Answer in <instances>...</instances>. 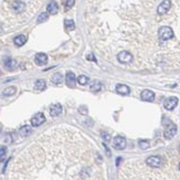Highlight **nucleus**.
<instances>
[{"instance_id": "obj_1", "label": "nucleus", "mask_w": 180, "mask_h": 180, "mask_svg": "<svg viewBox=\"0 0 180 180\" xmlns=\"http://www.w3.org/2000/svg\"><path fill=\"white\" fill-rule=\"evenodd\" d=\"M158 37L161 41H167V40H170L171 38H173V31L170 27H167V26H163L159 29L158 31Z\"/></svg>"}, {"instance_id": "obj_2", "label": "nucleus", "mask_w": 180, "mask_h": 180, "mask_svg": "<svg viewBox=\"0 0 180 180\" xmlns=\"http://www.w3.org/2000/svg\"><path fill=\"white\" fill-rule=\"evenodd\" d=\"M146 163L151 168H159L163 165V158L159 156H150L146 159Z\"/></svg>"}, {"instance_id": "obj_3", "label": "nucleus", "mask_w": 180, "mask_h": 180, "mask_svg": "<svg viewBox=\"0 0 180 180\" xmlns=\"http://www.w3.org/2000/svg\"><path fill=\"white\" fill-rule=\"evenodd\" d=\"M117 60H118L121 63H124V64L130 63V62L133 61V55H131L128 51H122L117 54Z\"/></svg>"}, {"instance_id": "obj_4", "label": "nucleus", "mask_w": 180, "mask_h": 180, "mask_svg": "<svg viewBox=\"0 0 180 180\" xmlns=\"http://www.w3.org/2000/svg\"><path fill=\"white\" fill-rule=\"evenodd\" d=\"M176 134H177V126L173 123H170L166 127L165 131H163V136H165L166 139H171Z\"/></svg>"}, {"instance_id": "obj_5", "label": "nucleus", "mask_w": 180, "mask_h": 180, "mask_svg": "<svg viewBox=\"0 0 180 180\" xmlns=\"http://www.w3.org/2000/svg\"><path fill=\"white\" fill-rule=\"evenodd\" d=\"M44 122H45V116H44L43 113H37V114L31 118V124L32 126L34 127L40 126V125H42Z\"/></svg>"}, {"instance_id": "obj_6", "label": "nucleus", "mask_w": 180, "mask_h": 180, "mask_svg": "<svg viewBox=\"0 0 180 180\" xmlns=\"http://www.w3.org/2000/svg\"><path fill=\"white\" fill-rule=\"evenodd\" d=\"M113 146H114L115 149L122 150L126 147V139L122 136H116L113 140Z\"/></svg>"}, {"instance_id": "obj_7", "label": "nucleus", "mask_w": 180, "mask_h": 180, "mask_svg": "<svg viewBox=\"0 0 180 180\" xmlns=\"http://www.w3.org/2000/svg\"><path fill=\"white\" fill-rule=\"evenodd\" d=\"M170 7H171L170 0H163V2L158 6V8H157V12H158V15H165V13H167L169 11Z\"/></svg>"}, {"instance_id": "obj_8", "label": "nucleus", "mask_w": 180, "mask_h": 180, "mask_svg": "<svg viewBox=\"0 0 180 180\" xmlns=\"http://www.w3.org/2000/svg\"><path fill=\"white\" fill-rule=\"evenodd\" d=\"M178 104V98L176 96H170V97H168L167 100H165L163 102V106H165L166 110L168 111H173Z\"/></svg>"}, {"instance_id": "obj_9", "label": "nucleus", "mask_w": 180, "mask_h": 180, "mask_svg": "<svg viewBox=\"0 0 180 180\" xmlns=\"http://www.w3.org/2000/svg\"><path fill=\"white\" fill-rule=\"evenodd\" d=\"M141 100L145 101V102H154L155 100V93L150 90H144L140 94Z\"/></svg>"}, {"instance_id": "obj_10", "label": "nucleus", "mask_w": 180, "mask_h": 180, "mask_svg": "<svg viewBox=\"0 0 180 180\" xmlns=\"http://www.w3.org/2000/svg\"><path fill=\"white\" fill-rule=\"evenodd\" d=\"M62 113V106L61 104H52L50 106V115L52 117H56L59 115H61Z\"/></svg>"}, {"instance_id": "obj_11", "label": "nucleus", "mask_w": 180, "mask_h": 180, "mask_svg": "<svg viewBox=\"0 0 180 180\" xmlns=\"http://www.w3.org/2000/svg\"><path fill=\"white\" fill-rule=\"evenodd\" d=\"M34 61L38 65H44L48 62V55L45 53H37L36 58H34Z\"/></svg>"}, {"instance_id": "obj_12", "label": "nucleus", "mask_w": 180, "mask_h": 180, "mask_svg": "<svg viewBox=\"0 0 180 180\" xmlns=\"http://www.w3.org/2000/svg\"><path fill=\"white\" fill-rule=\"evenodd\" d=\"M65 82H66V85L73 88L75 85L76 83V78H75V74L73 72H68L66 73V78H65Z\"/></svg>"}, {"instance_id": "obj_13", "label": "nucleus", "mask_w": 180, "mask_h": 180, "mask_svg": "<svg viewBox=\"0 0 180 180\" xmlns=\"http://www.w3.org/2000/svg\"><path fill=\"white\" fill-rule=\"evenodd\" d=\"M25 8H26V6H25V3L22 2V1H20V0H16V1H13L12 9H13L15 12H17V13L22 12V11L25 10Z\"/></svg>"}, {"instance_id": "obj_14", "label": "nucleus", "mask_w": 180, "mask_h": 180, "mask_svg": "<svg viewBox=\"0 0 180 180\" xmlns=\"http://www.w3.org/2000/svg\"><path fill=\"white\" fill-rule=\"evenodd\" d=\"M46 11H48V13H50V15H56L59 11L58 3H56L55 1H51V2L48 5V7H46Z\"/></svg>"}, {"instance_id": "obj_15", "label": "nucleus", "mask_w": 180, "mask_h": 180, "mask_svg": "<svg viewBox=\"0 0 180 180\" xmlns=\"http://www.w3.org/2000/svg\"><path fill=\"white\" fill-rule=\"evenodd\" d=\"M116 92L121 95H128L129 92H130V88L127 85H124V84H118L116 86Z\"/></svg>"}, {"instance_id": "obj_16", "label": "nucleus", "mask_w": 180, "mask_h": 180, "mask_svg": "<svg viewBox=\"0 0 180 180\" xmlns=\"http://www.w3.org/2000/svg\"><path fill=\"white\" fill-rule=\"evenodd\" d=\"M32 133V128L30 126H28V125H26V126H22L21 128L19 129V134L21 137H23V138H26V137H28L30 134Z\"/></svg>"}, {"instance_id": "obj_17", "label": "nucleus", "mask_w": 180, "mask_h": 180, "mask_svg": "<svg viewBox=\"0 0 180 180\" xmlns=\"http://www.w3.org/2000/svg\"><path fill=\"white\" fill-rule=\"evenodd\" d=\"M5 66L7 68V70L12 71V70H15V69L17 68V62H16L13 59L8 58L7 60L5 61Z\"/></svg>"}, {"instance_id": "obj_18", "label": "nucleus", "mask_w": 180, "mask_h": 180, "mask_svg": "<svg viewBox=\"0 0 180 180\" xmlns=\"http://www.w3.org/2000/svg\"><path fill=\"white\" fill-rule=\"evenodd\" d=\"M13 42H15V44L17 46H22L26 42H27V37L23 36V34H20V36H17V37L15 38Z\"/></svg>"}, {"instance_id": "obj_19", "label": "nucleus", "mask_w": 180, "mask_h": 180, "mask_svg": "<svg viewBox=\"0 0 180 180\" xmlns=\"http://www.w3.org/2000/svg\"><path fill=\"white\" fill-rule=\"evenodd\" d=\"M46 88V83L44 80H38L34 83V88L37 91H44Z\"/></svg>"}, {"instance_id": "obj_20", "label": "nucleus", "mask_w": 180, "mask_h": 180, "mask_svg": "<svg viewBox=\"0 0 180 180\" xmlns=\"http://www.w3.org/2000/svg\"><path fill=\"white\" fill-rule=\"evenodd\" d=\"M101 90H102V83H101L100 81H94V82L92 83V85H91V91L97 93L100 92Z\"/></svg>"}, {"instance_id": "obj_21", "label": "nucleus", "mask_w": 180, "mask_h": 180, "mask_svg": "<svg viewBox=\"0 0 180 180\" xmlns=\"http://www.w3.org/2000/svg\"><path fill=\"white\" fill-rule=\"evenodd\" d=\"M16 91L17 90H16L15 86H9V88L3 90L2 94H3V96H12V95L16 94Z\"/></svg>"}, {"instance_id": "obj_22", "label": "nucleus", "mask_w": 180, "mask_h": 180, "mask_svg": "<svg viewBox=\"0 0 180 180\" xmlns=\"http://www.w3.org/2000/svg\"><path fill=\"white\" fill-rule=\"evenodd\" d=\"M52 82L54 84H60V83L63 82V75L61 73H55L52 76Z\"/></svg>"}, {"instance_id": "obj_23", "label": "nucleus", "mask_w": 180, "mask_h": 180, "mask_svg": "<svg viewBox=\"0 0 180 180\" xmlns=\"http://www.w3.org/2000/svg\"><path fill=\"white\" fill-rule=\"evenodd\" d=\"M65 29L68 31H73L75 29V23H74L73 20H65Z\"/></svg>"}, {"instance_id": "obj_24", "label": "nucleus", "mask_w": 180, "mask_h": 180, "mask_svg": "<svg viewBox=\"0 0 180 180\" xmlns=\"http://www.w3.org/2000/svg\"><path fill=\"white\" fill-rule=\"evenodd\" d=\"M88 81H90V78L85 75H80L78 78V84H81V85H86L88 83Z\"/></svg>"}, {"instance_id": "obj_25", "label": "nucleus", "mask_w": 180, "mask_h": 180, "mask_svg": "<svg viewBox=\"0 0 180 180\" xmlns=\"http://www.w3.org/2000/svg\"><path fill=\"white\" fill-rule=\"evenodd\" d=\"M48 18H49V13H48V12H42L41 15L38 17V20H37L38 23H42V22L46 21Z\"/></svg>"}, {"instance_id": "obj_26", "label": "nucleus", "mask_w": 180, "mask_h": 180, "mask_svg": "<svg viewBox=\"0 0 180 180\" xmlns=\"http://www.w3.org/2000/svg\"><path fill=\"white\" fill-rule=\"evenodd\" d=\"M75 3V0H63V5L65 7V10H69L73 7Z\"/></svg>"}, {"instance_id": "obj_27", "label": "nucleus", "mask_w": 180, "mask_h": 180, "mask_svg": "<svg viewBox=\"0 0 180 180\" xmlns=\"http://www.w3.org/2000/svg\"><path fill=\"white\" fill-rule=\"evenodd\" d=\"M139 147L141 149H147L149 147V141L147 140H139Z\"/></svg>"}, {"instance_id": "obj_28", "label": "nucleus", "mask_w": 180, "mask_h": 180, "mask_svg": "<svg viewBox=\"0 0 180 180\" xmlns=\"http://www.w3.org/2000/svg\"><path fill=\"white\" fill-rule=\"evenodd\" d=\"M6 154H7V148L5 147L0 148V161H2L6 158Z\"/></svg>"}, {"instance_id": "obj_29", "label": "nucleus", "mask_w": 180, "mask_h": 180, "mask_svg": "<svg viewBox=\"0 0 180 180\" xmlns=\"http://www.w3.org/2000/svg\"><path fill=\"white\" fill-rule=\"evenodd\" d=\"M102 136H103V138H104L106 141H108L111 139L110 134H107V133H105V131H103V133H102Z\"/></svg>"}, {"instance_id": "obj_30", "label": "nucleus", "mask_w": 180, "mask_h": 180, "mask_svg": "<svg viewBox=\"0 0 180 180\" xmlns=\"http://www.w3.org/2000/svg\"><path fill=\"white\" fill-rule=\"evenodd\" d=\"M80 113H82V114H86V113H88V108L84 106H81L80 107Z\"/></svg>"}, {"instance_id": "obj_31", "label": "nucleus", "mask_w": 180, "mask_h": 180, "mask_svg": "<svg viewBox=\"0 0 180 180\" xmlns=\"http://www.w3.org/2000/svg\"><path fill=\"white\" fill-rule=\"evenodd\" d=\"M6 143H11V141H12V138H11V135L10 134H8L7 136H6Z\"/></svg>"}, {"instance_id": "obj_32", "label": "nucleus", "mask_w": 180, "mask_h": 180, "mask_svg": "<svg viewBox=\"0 0 180 180\" xmlns=\"http://www.w3.org/2000/svg\"><path fill=\"white\" fill-rule=\"evenodd\" d=\"M88 60H91V61H95V58L93 56V54H88Z\"/></svg>"}, {"instance_id": "obj_33", "label": "nucleus", "mask_w": 180, "mask_h": 180, "mask_svg": "<svg viewBox=\"0 0 180 180\" xmlns=\"http://www.w3.org/2000/svg\"><path fill=\"white\" fill-rule=\"evenodd\" d=\"M1 74H2V72H1V70H0V76H1Z\"/></svg>"}, {"instance_id": "obj_34", "label": "nucleus", "mask_w": 180, "mask_h": 180, "mask_svg": "<svg viewBox=\"0 0 180 180\" xmlns=\"http://www.w3.org/2000/svg\"><path fill=\"white\" fill-rule=\"evenodd\" d=\"M179 170H180V163H179Z\"/></svg>"}, {"instance_id": "obj_35", "label": "nucleus", "mask_w": 180, "mask_h": 180, "mask_svg": "<svg viewBox=\"0 0 180 180\" xmlns=\"http://www.w3.org/2000/svg\"><path fill=\"white\" fill-rule=\"evenodd\" d=\"M179 150H180V145H179Z\"/></svg>"}]
</instances>
